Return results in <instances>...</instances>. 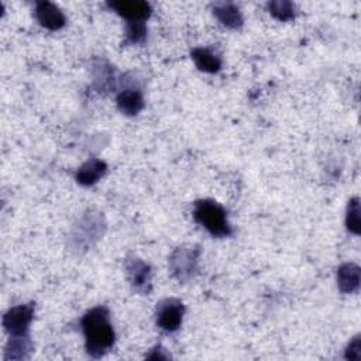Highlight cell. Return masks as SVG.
<instances>
[{"label":"cell","instance_id":"6da1fadb","mask_svg":"<svg viewBox=\"0 0 361 361\" xmlns=\"http://www.w3.org/2000/svg\"><path fill=\"white\" fill-rule=\"evenodd\" d=\"M82 330L87 351L94 358H101L115 344L116 333L110 323V313L105 306H96L85 313L82 317Z\"/></svg>","mask_w":361,"mask_h":361},{"label":"cell","instance_id":"7a4b0ae2","mask_svg":"<svg viewBox=\"0 0 361 361\" xmlns=\"http://www.w3.org/2000/svg\"><path fill=\"white\" fill-rule=\"evenodd\" d=\"M194 219L212 236L229 237L233 233L226 210L212 199H202L195 203Z\"/></svg>","mask_w":361,"mask_h":361},{"label":"cell","instance_id":"3957f363","mask_svg":"<svg viewBox=\"0 0 361 361\" xmlns=\"http://www.w3.org/2000/svg\"><path fill=\"white\" fill-rule=\"evenodd\" d=\"M201 250L198 247H178L170 257V270L175 279L186 282L192 279L199 270Z\"/></svg>","mask_w":361,"mask_h":361},{"label":"cell","instance_id":"277c9868","mask_svg":"<svg viewBox=\"0 0 361 361\" xmlns=\"http://www.w3.org/2000/svg\"><path fill=\"white\" fill-rule=\"evenodd\" d=\"M103 229H105L103 216H101L99 213L95 215L92 212L87 213L72 232L71 237L75 241V247L78 248L82 246L85 247L92 246L96 240L101 239V236L103 234Z\"/></svg>","mask_w":361,"mask_h":361},{"label":"cell","instance_id":"5b68a950","mask_svg":"<svg viewBox=\"0 0 361 361\" xmlns=\"http://www.w3.org/2000/svg\"><path fill=\"white\" fill-rule=\"evenodd\" d=\"M185 315V305L175 298L164 299L157 306V326L168 333L177 331Z\"/></svg>","mask_w":361,"mask_h":361},{"label":"cell","instance_id":"8992f818","mask_svg":"<svg viewBox=\"0 0 361 361\" xmlns=\"http://www.w3.org/2000/svg\"><path fill=\"white\" fill-rule=\"evenodd\" d=\"M34 317V303L19 305L9 309L4 316V326L11 336H29L30 323Z\"/></svg>","mask_w":361,"mask_h":361},{"label":"cell","instance_id":"52a82bcc","mask_svg":"<svg viewBox=\"0 0 361 361\" xmlns=\"http://www.w3.org/2000/svg\"><path fill=\"white\" fill-rule=\"evenodd\" d=\"M126 272H127V278L132 284V286L141 292V293H150L151 288H153V270L151 267L137 258V257H132L126 260Z\"/></svg>","mask_w":361,"mask_h":361},{"label":"cell","instance_id":"ba28073f","mask_svg":"<svg viewBox=\"0 0 361 361\" xmlns=\"http://www.w3.org/2000/svg\"><path fill=\"white\" fill-rule=\"evenodd\" d=\"M108 6L129 23H144L151 16V6L144 0H119Z\"/></svg>","mask_w":361,"mask_h":361},{"label":"cell","instance_id":"9c48e42d","mask_svg":"<svg viewBox=\"0 0 361 361\" xmlns=\"http://www.w3.org/2000/svg\"><path fill=\"white\" fill-rule=\"evenodd\" d=\"M36 19L47 30L57 32L67 25V18L63 11L51 2H39L36 5Z\"/></svg>","mask_w":361,"mask_h":361},{"label":"cell","instance_id":"30bf717a","mask_svg":"<svg viewBox=\"0 0 361 361\" xmlns=\"http://www.w3.org/2000/svg\"><path fill=\"white\" fill-rule=\"evenodd\" d=\"M361 282V271L357 264L346 262L337 268V286L343 293H354Z\"/></svg>","mask_w":361,"mask_h":361},{"label":"cell","instance_id":"8fae6325","mask_svg":"<svg viewBox=\"0 0 361 361\" xmlns=\"http://www.w3.org/2000/svg\"><path fill=\"white\" fill-rule=\"evenodd\" d=\"M116 103L122 113H125L127 116H136L144 108V98H143V94L140 89L127 88V89H123L118 95Z\"/></svg>","mask_w":361,"mask_h":361},{"label":"cell","instance_id":"7c38bea8","mask_svg":"<svg viewBox=\"0 0 361 361\" xmlns=\"http://www.w3.org/2000/svg\"><path fill=\"white\" fill-rule=\"evenodd\" d=\"M108 171V165L105 161L92 158L87 161L78 171H77V181L80 185L84 186H92L95 185L101 178L105 177Z\"/></svg>","mask_w":361,"mask_h":361},{"label":"cell","instance_id":"4fadbf2b","mask_svg":"<svg viewBox=\"0 0 361 361\" xmlns=\"http://www.w3.org/2000/svg\"><path fill=\"white\" fill-rule=\"evenodd\" d=\"M213 15L215 18L220 22L222 26L232 29V30H237L243 26L244 20H243V15L240 12V9L233 5V4H215L213 5Z\"/></svg>","mask_w":361,"mask_h":361},{"label":"cell","instance_id":"5bb4252c","mask_svg":"<svg viewBox=\"0 0 361 361\" xmlns=\"http://www.w3.org/2000/svg\"><path fill=\"white\" fill-rule=\"evenodd\" d=\"M191 56H192V60L195 61V65L202 72L217 74L222 70V58L216 53H213L210 49H203V47L194 49Z\"/></svg>","mask_w":361,"mask_h":361},{"label":"cell","instance_id":"9a60e30c","mask_svg":"<svg viewBox=\"0 0 361 361\" xmlns=\"http://www.w3.org/2000/svg\"><path fill=\"white\" fill-rule=\"evenodd\" d=\"M94 82L98 92H109L115 85V71L103 60H98L94 65Z\"/></svg>","mask_w":361,"mask_h":361},{"label":"cell","instance_id":"2e32d148","mask_svg":"<svg viewBox=\"0 0 361 361\" xmlns=\"http://www.w3.org/2000/svg\"><path fill=\"white\" fill-rule=\"evenodd\" d=\"M33 346L29 336H11L5 351V360H26Z\"/></svg>","mask_w":361,"mask_h":361},{"label":"cell","instance_id":"e0dca14e","mask_svg":"<svg viewBox=\"0 0 361 361\" xmlns=\"http://www.w3.org/2000/svg\"><path fill=\"white\" fill-rule=\"evenodd\" d=\"M267 9L270 15L279 22H291L295 19V5L288 0H274L267 5Z\"/></svg>","mask_w":361,"mask_h":361},{"label":"cell","instance_id":"ac0fdd59","mask_svg":"<svg viewBox=\"0 0 361 361\" xmlns=\"http://www.w3.org/2000/svg\"><path fill=\"white\" fill-rule=\"evenodd\" d=\"M360 199L355 196L350 199L347 205V215H346V226L347 230L355 236L361 232V217H360Z\"/></svg>","mask_w":361,"mask_h":361},{"label":"cell","instance_id":"d6986e66","mask_svg":"<svg viewBox=\"0 0 361 361\" xmlns=\"http://www.w3.org/2000/svg\"><path fill=\"white\" fill-rule=\"evenodd\" d=\"M125 34L127 44H143L147 39V27L144 23H127Z\"/></svg>","mask_w":361,"mask_h":361},{"label":"cell","instance_id":"ffe728a7","mask_svg":"<svg viewBox=\"0 0 361 361\" xmlns=\"http://www.w3.org/2000/svg\"><path fill=\"white\" fill-rule=\"evenodd\" d=\"M344 357L351 361H360L361 360V337L355 336L347 346Z\"/></svg>","mask_w":361,"mask_h":361},{"label":"cell","instance_id":"44dd1931","mask_svg":"<svg viewBox=\"0 0 361 361\" xmlns=\"http://www.w3.org/2000/svg\"><path fill=\"white\" fill-rule=\"evenodd\" d=\"M147 358H150V360H167V358H170V355L164 353V348L161 346H157L151 350V353L147 355Z\"/></svg>","mask_w":361,"mask_h":361}]
</instances>
